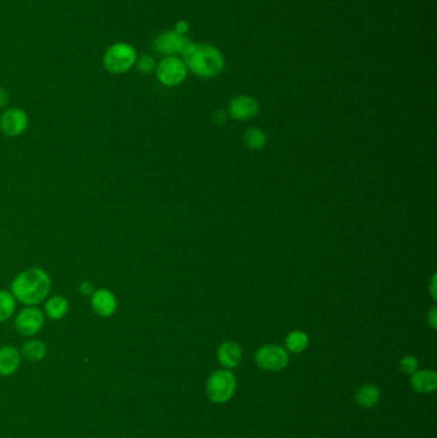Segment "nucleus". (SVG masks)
Segmentation results:
<instances>
[{"mask_svg": "<svg viewBox=\"0 0 437 438\" xmlns=\"http://www.w3.org/2000/svg\"><path fill=\"white\" fill-rule=\"evenodd\" d=\"M17 300L13 296V294L7 289L0 291V323L8 320L16 310Z\"/></svg>", "mask_w": 437, "mask_h": 438, "instance_id": "nucleus-20", "label": "nucleus"}, {"mask_svg": "<svg viewBox=\"0 0 437 438\" xmlns=\"http://www.w3.org/2000/svg\"><path fill=\"white\" fill-rule=\"evenodd\" d=\"M242 142L251 151H261L267 145V135L258 127H249L242 133Z\"/></svg>", "mask_w": 437, "mask_h": 438, "instance_id": "nucleus-16", "label": "nucleus"}, {"mask_svg": "<svg viewBox=\"0 0 437 438\" xmlns=\"http://www.w3.org/2000/svg\"><path fill=\"white\" fill-rule=\"evenodd\" d=\"M288 353L279 345H266L255 353V362L264 371L279 372L288 366Z\"/></svg>", "mask_w": 437, "mask_h": 438, "instance_id": "nucleus-5", "label": "nucleus"}, {"mask_svg": "<svg viewBox=\"0 0 437 438\" xmlns=\"http://www.w3.org/2000/svg\"><path fill=\"white\" fill-rule=\"evenodd\" d=\"M227 112L235 121H251L259 112V105L251 96L239 95L230 102Z\"/></svg>", "mask_w": 437, "mask_h": 438, "instance_id": "nucleus-10", "label": "nucleus"}, {"mask_svg": "<svg viewBox=\"0 0 437 438\" xmlns=\"http://www.w3.org/2000/svg\"><path fill=\"white\" fill-rule=\"evenodd\" d=\"M50 289V276L36 267L21 272L10 283V292L14 298L26 307H36L45 301Z\"/></svg>", "mask_w": 437, "mask_h": 438, "instance_id": "nucleus-1", "label": "nucleus"}, {"mask_svg": "<svg viewBox=\"0 0 437 438\" xmlns=\"http://www.w3.org/2000/svg\"><path fill=\"white\" fill-rule=\"evenodd\" d=\"M22 356L30 362H39L47 355V345L40 340H28L22 345Z\"/></svg>", "mask_w": 437, "mask_h": 438, "instance_id": "nucleus-19", "label": "nucleus"}, {"mask_svg": "<svg viewBox=\"0 0 437 438\" xmlns=\"http://www.w3.org/2000/svg\"><path fill=\"white\" fill-rule=\"evenodd\" d=\"M355 400L364 409H371L380 400V390L373 384H365L356 392Z\"/></svg>", "mask_w": 437, "mask_h": 438, "instance_id": "nucleus-17", "label": "nucleus"}, {"mask_svg": "<svg viewBox=\"0 0 437 438\" xmlns=\"http://www.w3.org/2000/svg\"><path fill=\"white\" fill-rule=\"evenodd\" d=\"M45 323V316L41 309L36 307H28L22 309L14 318V327L19 335L31 337L36 335Z\"/></svg>", "mask_w": 437, "mask_h": 438, "instance_id": "nucleus-7", "label": "nucleus"}, {"mask_svg": "<svg viewBox=\"0 0 437 438\" xmlns=\"http://www.w3.org/2000/svg\"><path fill=\"white\" fill-rule=\"evenodd\" d=\"M187 68L199 77L211 78L224 71V56L218 49L211 45L191 44L184 54Z\"/></svg>", "mask_w": 437, "mask_h": 438, "instance_id": "nucleus-2", "label": "nucleus"}, {"mask_svg": "<svg viewBox=\"0 0 437 438\" xmlns=\"http://www.w3.org/2000/svg\"><path fill=\"white\" fill-rule=\"evenodd\" d=\"M138 68L141 74H151L154 71V61L149 56H142L138 61Z\"/></svg>", "mask_w": 437, "mask_h": 438, "instance_id": "nucleus-22", "label": "nucleus"}, {"mask_svg": "<svg viewBox=\"0 0 437 438\" xmlns=\"http://www.w3.org/2000/svg\"><path fill=\"white\" fill-rule=\"evenodd\" d=\"M187 67L185 62L178 59L176 56H166L160 61L157 67V77L159 83L173 87L181 84L186 77Z\"/></svg>", "mask_w": 437, "mask_h": 438, "instance_id": "nucleus-6", "label": "nucleus"}, {"mask_svg": "<svg viewBox=\"0 0 437 438\" xmlns=\"http://www.w3.org/2000/svg\"><path fill=\"white\" fill-rule=\"evenodd\" d=\"M187 30H189L187 22H185V21H180L176 25L175 32H176L177 35H180V36H184V35L186 34Z\"/></svg>", "mask_w": 437, "mask_h": 438, "instance_id": "nucleus-25", "label": "nucleus"}, {"mask_svg": "<svg viewBox=\"0 0 437 438\" xmlns=\"http://www.w3.org/2000/svg\"><path fill=\"white\" fill-rule=\"evenodd\" d=\"M410 384H412L414 391L419 392V393H431L436 390V372H434L431 369L417 371L412 374Z\"/></svg>", "mask_w": 437, "mask_h": 438, "instance_id": "nucleus-13", "label": "nucleus"}, {"mask_svg": "<svg viewBox=\"0 0 437 438\" xmlns=\"http://www.w3.org/2000/svg\"><path fill=\"white\" fill-rule=\"evenodd\" d=\"M309 345V337L303 331H292L285 338V349L288 353L300 354Z\"/></svg>", "mask_w": 437, "mask_h": 438, "instance_id": "nucleus-18", "label": "nucleus"}, {"mask_svg": "<svg viewBox=\"0 0 437 438\" xmlns=\"http://www.w3.org/2000/svg\"><path fill=\"white\" fill-rule=\"evenodd\" d=\"M8 103H10V95L4 89L0 87V108H4Z\"/></svg>", "mask_w": 437, "mask_h": 438, "instance_id": "nucleus-27", "label": "nucleus"}, {"mask_svg": "<svg viewBox=\"0 0 437 438\" xmlns=\"http://www.w3.org/2000/svg\"><path fill=\"white\" fill-rule=\"evenodd\" d=\"M21 354L13 346L0 347V374L10 375L19 369Z\"/></svg>", "mask_w": 437, "mask_h": 438, "instance_id": "nucleus-14", "label": "nucleus"}, {"mask_svg": "<svg viewBox=\"0 0 437 438\" xmlns=\"http://www.w3.org/2000/svg\"><path fill=\"white\" fill-rule=\"evenodd\" d=\"M217 359L226 369H233L240 365L242 360V350L239 344L233 341H226L217 350Z\"/></svg>", "mask_w": 437, "mask_h": 438, "instance_id": "nucleus-12", "label": "nucleus"}, {"mask_svg": "<svg viewBox=\"0 0 437 438\" xmlns=\"http://www.w3.org/2000/svg\"><path fill=\"white\" fill-rule=\"evenodd\" d=\"M400 369L401 372L405 374H413L414 372L418 371V360L417 358L408 355V356H404L400 362Z\"/></svg>", "mask_w": 437, "mask_h": 438, "instance_id": "nucleus-21", "label": "nucleus"}, {"mask_svg": "<svg viewBox=\"0 0 437 438\" xmlns=\"http://www.w3.org/2000/svg\"><path fill=\"white\" fill-rule=\"evenodd\" d=\"M78 291L81 295L84 296H92L95 291V286L90 281H84L80 286H78Z\"/></svg>", "mask_w": 437, "mask_h": 438, "instance_id": "nucleus-23", "label": "nucleus"}, {"mask_svg": "<svg viewBox=\"0 0 437 438\" xmlns=\"http://www.w3.org/2000/svg\"><path fill=\"white\" fill-rule=\"evenodd\" d=\"M68 309H70V304L67 298L61 295L47 298L44 304V313L52 320H59L65 317L68 313Z\"/></svg>", "mask_w": 437, "mask_h": 438, "instance_id": "nucleus-15", "label": "nucleus"}, {"mask_svg": "<svg viewBox=\"0 0 437 438\" xmlns=\"http://www.w3.org/2000/svg\"><path fill=\"white\" fill-rule=\"evenodd\" d=\"M28 127V113L21 108H8L0 117V130L8 138H19L26 132Z\"/></svg>", "mask_w": 437, "mask_h": 438, "instance_id": "nucleus-8", "label": "nucleus"}, {"mask_svg": "<svg viewBox=\"0 0 437 438\" xmlns=\"http://www.w3.org/2000/svg\"><path fill=\"white\" fill-rule=\"evenodd\" d=\"M191 47V41L185 36H180L176 32H163L154 41L156 50L163 56H173V54H185L189 47Z\"/></svg>", "mask_w": 437, "mask_h": 438, "instance_id": "nucleus-9", "label": "nucleus"}, {"mask_svg": "<svg viewBox=\"0 0 437 438\" xmlns=\"http://www.w3.org/2000/svg\"><path fill=\"white\" fill-rule=\"evenodd\" d=\"M436 308H432L427 313V325L431 327L432 329H436L437 328V316H436Z\"/></svg>", "mask_w": 437, "mask_h": 438, "instance_id": "nucleus-24", "label": "nucleus"}, {"mask_svg": "<svg viewBox=\"0 0 437 438\" xmlns=\"http://www.w3.org/2000/svg\"><path fill=\"white\" fill-rule=\"evenodd\" d=\"M236 378L228 369H221L214 372L206 382L208 397L217 404H224L233 399L236 391Z\"/></svg>", "mask_w": 437, "mask_h": 438, "instance_id": "nucleus-4", "label": "nucleus"}, {"mask_svg": "<svg viewBox=\"0 0 437 438\" xmlns=\"http://www.w3.org/2000/svg\"><path fill=\"white\" fill-rule=\"evenodd\" d=\"M90 304L94 313L103 318L112 317L118 307L117 298L108 289H95L92 295Z\"/></svg>", "mask_w": 437, "mask_h": 438, "instance_id": "nucleus-11", "label": "nucleus"}, {"mask_svg": "<svg viewBox=\"0 0 437 438\" xmlns=\"http://www.w3.org/2000/svg\"><path fill=\"white\" fill-rule=\"evenodd\" d=\"M136 61L138 59H136L135 49L125 43H117L112 47H108L103 56V65L105 67V69L114 75H120L130 71L136 63Z\"/></svg>", "mask_w": 437, "mask_h": 438, "instance_id": "nucleus-3", "label": "nucleus"}, {"mask_svg": "<svg viewBox=\"0 0 437 438\" xmlns=\"http://www.w3.org/2000/svg\"><path fill=\"white\" fill-rule=\"evenodd\" d=\"M428 289H429V294H431V298L434 300H436V274L434 273L431 281H429V285H428Z\"/></svg>", "mask_w": 437, "mask_h": 438, "instance_id": "nucleus-26", "label": "nucleus"}]
</instances>
